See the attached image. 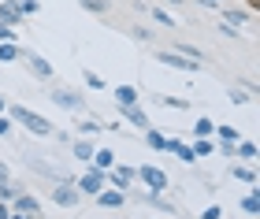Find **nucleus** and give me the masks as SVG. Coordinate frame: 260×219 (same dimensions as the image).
Returning a JSON list of instances; mask_svg holds the SVG:
<instances>
[{
  "label": "nucleus",
  "instance_id": "f257e3e1",
  "mask_svg": "<svg viewBox=\"0 0 260 219\" xmlns=\"http://www.w3.org/2000/svg\"><path fill=\"white\" fill-rule=\"evenodd\" d=\"M11 123H22L30 134H38V137H49V134H52V123L45 119V115L30 112L26 104H15V108H11Z\"/></svg>",
  "mask_w": 260,
  "mask_h": 219
},
{
  "label": "nucleus",
  "instance_id": "f03ea898",
  "mask_svg": "<svg viewBox=\"0 0 260 219\" xmlns=\"http://www.w3.org/2000/svg\"><path fill=\"white\" fill-rule=\"evenodd\" d=\"M104 182H108V178H104V171H97L93 164H86V175L75 182V190H78V193H86V197H97V193L104 190Z\"/></svg>",
  "mask_w": 260,
  "mask_h": 219
},
{
  "label": "nucleus",
  "instance_id": "7ed1b4c3",
  "mask_svg": "<svg viewBox=\"0 0 260 219\" xmlns=\"http://www.w3.org/2000/svg\"><path fill=\"white\" fill-rule=\"evenodd\" d=\"M52 201L60 204V208H75V204L82 201V193L75 190V178H60L52 186Z\"/></svg>",
  "mask_w": 260,
  "mask_h": 219
},
{
  "label": "nucleus",
  "instance_id": "20e7f679",
  "mask_svg": "<svg viewBox=\"0 0 260 219\" xmlns=\"http://www.w3.org/2000/svg\"><path fill=\"white\" fill-rule=\"evenodd\" d=\"M138 178L145 182V190H149V193H164V190L171 186V182H168V175H164L160 167H152V164H145V167H138Z\"/></svg>",
  "mask_w": 260,
  "mask_h": 219
},
{
  "label": "nucleus",
  "instance_id": "39448f33",
  "mask_svg": "<svg viewBox=\"0 0 260 219\" xmlns=\"http://www.w3.org/2000/svg\"><path fill=\"white\" fill-rule=\"evenodd\" d=\"M19 60H26V67H30V71L38 75V78H52V63L45 60V56L30 52V49H22V56H19Z\"/></svg>",
  "mask_w": 260,
  "mask_h": 219
},
{
  "label": "nucleus",
  "instance_id": "423d86ee",
  "mask_svg": "<svg viewBox=\"0 0 260 219\" xmlns=\"http://www.w3.org/2000/svg\"><path fill=\"white\" fill-rule=\"evenodd\" d=\"M104 178H108L115 190H126L130 182L138 178V171H134V167H108V171H104Z\"/></svg>",
  "mask_w": 260,
  "mask_h": 219
},
{
  "label": "nucleus",
  "instance_id": "0eeeda50",
  "mask_svg": "<svg viewBox=\"0 0 260 219\" xmlns=\"http://www.w3.org/2000/svg\"><path fill=\"white\" fill-rule=\"evenodd\" d=\"M11 212H19V215H41V204L38 197H30V193H15V201H11Z\"/></svg>",
  "mask_w": 260,
  "mask_h": 219
},
{
  "label": "nucleus",
  "instance_id": "6e6552de",
  "mask_svg": "<svg viewBox=\"0 0 260 219\" xmlns=\"http://www.w3.org/2000/svg\"><path fill=\"white\" fill-rule=\"evenodd\" d=\"M49 100H52V104H60V108H67V112H82V108H86V100L75 97L71 89H52Z\"/></svg>",
  "mask_w": 260,
  "mask_h": 219
},
{
  "label": "nucleus",
  "instance_id": "1a4fd4ad",
  "mask_svg": "<svg viewBox=\"0 0 260 219\" xmlns=\"http://www.w3.org/2000/svg\"><path fill=\"white\" fill-rule=\"evenodd\" d=\"M160 56V63H168V67H179V71H197V60H190V56H182V52H156Z\"/></svg>",
  "mask_w": 260,
  "mask_h": 219
},
{
  "label": "nucleus",
  "instance_id": "9d476101",
  "mask_svg": "<svg viewBox=\"0 0 260 219\" xmlns=\"http://www.w3.org/2000/svg\"><path fill=\"white\" fill-rule=\"evenodd\" d=\"M123 201H126L123 190H101V193H97V204H101V208H123Z\"/></svg>",
  "mask_w": 260,
  "mask_h": 219
},
{
  "label": "nucleus",
  "instance_id": "9b49d317",
  "mask_svg": "<svg viewBox=\"0 0 260 219\" xmlns=\"http://www.w3.org/2000/svg\"><path fill=\"white\" fill-rule=\"evenodd\" d=\"M22 15H19V4L15 0H4V4H0V22H4V26H15Z\"/></svg>",
  "mask_w": 260,
  "mask_h": 219
},
{
  "label": "nucleus",
  "instance_id": "f8f14e48",
  "mask_svg": "<svg viewBox=\"0 0 260 219\" xmlns=\"http://www.w3.org/2000/svg\"><path fill=\"white\" fill-rule=\"evenodd\" d=\"M168 153H175V156L182 160V164H193V160H197V156H193V149H190V145H182L179 137H171V141H168Z\"/></svg>",
  "mask_w": 260,
  "mask_h": 219
},
{
  "label": "nucleus",
  "instance_id": "ddd939ff",
  "mask_svg": "<svg viewBox=\"0 0 260 219\" xmlns=\"http://www.w3.org/2000/svg\"><path fill=\"white\" fill-rule=\"evenodd\" d=\"M89 164L97 167V171H108V167H115V153H112V149H97Z\"/></svg>",
  "mask_w": 260,
  "mask_h": 219
},
{
  "label": "nucleus",
  "instance_id": "4468645a",
  "mask_svg": "<svg viewBox=\"0 0 260 219\" xmlns=\"http://www.w3.org/2000/svg\"><path fill=\"white\" fill-rule=\"evenodd\" d=\"M71 153H75V156L82 160V164H89V160H93V153H97V149L89 145V137H78V141L71 145Z\"/></svg>",
  "mask_w": 260,
  "mask_h": 219
},
{
  "label": "nucleus",
  "instance_id": "2eb2a0df",
  "mask_svg": "<svg viewBox=\"0 0 260 219\" xmlns=\"http://www.w3.org/2000/svg\"><path fill=\"white\" fill-rule=\"evenodd\" d=\"M115 104H119V108L138 104V89L134 86H115Z\"/></svg>",
  "mask_w": 260,
  "mask_h": 219
},
{
  "label": "nucleus",
  "instance_id": "dca6fc26",
  "mask_svg": "<svg viewBox=\"0 0 260 219\" xmlns=\"http://www.w3.org/2000/svg\"><path fill=\"white\" fill-rule=\"evenodd\" d=\"M123 115H126V119L130 123H134V126H141V130H149V119H145V112H141L138 104H126V108H119Z\"/></svg>",
  "mask_w": 260,
  "mask_h": 219
},
{
  "label": "nucleus",
  "instance_id": "f3484780",
  "mask_svg": "<svg viewBox=\"0 0 260 219\" xmlns=\"http://www.w3.org/2000/svg\"><path fill=\"white\" fill-rule=\"evenodd\" d=\"M22 56V49L15 41H0V63H11V60H19Z\"/></svg>",
  "mask_w": 260,
  "mask_h": 219
},
{
  "label": "nucleus",
  "instance_id": "a211bd4d",
  "mask_svg": "<svg viewBox=\"0 0 260 219\" xmlns=\"http://www.w3.org/2000/svg\"><path fill=\"white\" fill-rule=\"evenodd\" d=\"M223 19H227V26H242V22L253 19V11H234V8H227V11H223Z\"/></svg>",
  "mask_w": 260,
  "mask_h": 219
},
{
  "label": "nucleus",
  "instance_id": "6ab92c4d",
  "mask_svg": "<svg viewBox=\"0 0 260 219\" xmlns=\"http://www.w3.org/2000/svg\"><path fill=\"white\" fill-rule=\"evenodd\" d=\"M212 130H216V123H212V119H208V115H201V119L193 123V137H208Z\"/></svg>",
  "mask_w": 260,
  "mask_h": 219
},
{
  "label": "nucleus",
  "instance_id": "aec40b11",
  "mask_svg": "<svg viewBox=\"0 0 260 219\" xmlns=\"http://www.w3.org/2000/svg\"><path fill=\"white\" fill-rule=\"evenodd\" d=\"M101 130H104V126H101L97 119H82V123H78V134H82V137H93V134H101Z\"/></svg>",
  "mask_w": 260,
  "mask_h": 219
},
{
  "label": "nucleus",
  "instance_id": "412c9836",
  "mask_svg": "<svg viewBox=\"0 0 260 219\" xmlns=\"http://www.w3.org/2000/svg\"><path fill=\"white\" fill-rule=\"evenodd\" d=\"M190 149H193V156H212V149H216V145H212L208 137H197V141H193Z\"/></svg>",
  "mask_w": 260,
  "mask_h": 219
},
{
  "label": "nucleus",
  "instance_id": "4be33fe9",
  "mask_svg": "<svg viewBox=\"0 0 260 219\" xmlns=\"http://www.w3.org/2000/svg\"><path fill=\"white\" fill-rule=\"evenodd\" d=\"M15 4H19V15H22V19H26V15H38V11H41L38 0H15Z\"/></svg>",
  "mask_w": 260,
  "mask_h": 219
},
{
  "label": "nucleus",
  "instance_id": "5701e85b",
  "mask_svg": "<svg viewBox=\"0 0 260 219\" xmlns=\"http://www.w3.org/2000/svg\"><path fill=\"white\" fill-rule=\"evenodd\" d=\"M145 141H149L152 149H156V153H164V149H168V137H160L156 130H145Z\"/></svg>",
  "mask_w": 260,
  "mask_h": 219
},
{
  "label": "nucleus",
  "instance_id": "b1692460",
  "mask_svg": "<svg viewBox=\"0 0 260 219\" xmlns=\"http://www.w3.org/2000/svg\"><path fill=\"white\" fill-rule=\"evenodd\" d=\"M15 193H19L15 182H0V201H15Z\"/></svg>",
  "mask_w": 260,
  "mask_h": 219
},
{
  "label": "nucleus",
  "instance_id": "393cba45",
  "mask_svg": "<svg viewBox=\"0 0 260 219\" xmlns=\"http://www.w3.org/2000/svg\"><path fill=\"white\" fill-rule=\"evenodd\" d=\"M238 156L253 164V160H256V145H253V141H242V145H238Z\"/></svg>",
  "mask_w": 260,
  "mask_h": 219
},
{
  "label": "nucleus",
  "instance_id": "a878e982",
  "mask_svg": "<svg viewBox=\"0 0 260 219\" xmlns=\"http://www.w3.org/2000/svg\"><path fill=\"white\" fill-rule=\"evenodd\" d=\"M234 178H238V182H249V186L256 182V175H253V167H234Z\"/></svg>",
  "mask_w": 260,
  "mask_h": 219
},
{
  "label": "nucleus",
  "instance_id": "bb28decb",
  "mask_svg": "<svg viewBox=\"0 0 260 219\" xmlns=\"http://www.w3.org/2000/svg\"><path fill=\"white\" fill-rule=\"evenodd\" d=\"M216 134H219V141H238V130H234V126H216Z\"/></svg>",
  "mask_w": 260,
  "mask_h": 219
},
{
  "label": "nucleus",
  "instance_id": "cd10ccee",
  "mask_svg": "<svg viewBox=\"0 0 260 219\" xmlns=\"http://www.w3.org/2000/svg\"><path fill=\"white\" fill-rule=\"evenodd\" d=\"M82 8H89V11H97V15H104V11H108V0H82Z\"/></svg>",
  "mask_w": 260,
  "mask_h": 219
},
{
  "label": "nucleus",
  "instance_id": "c85d7f7f",
  "mask_svg": "<svg viewBox=\"0 0 260 219\" xmlns=\"http://www.w3.org/2000/svg\"><path fill=\"white\" fill-rule=\"evenodd\" d=\"M242 208L249 212V215H256V212H260V201H256V193H249V197L242 201Z\"/></svg>",
  "mask_w": 260,
  "mask_h": 219
},
{
  "label": "nucleus",
  "instance_id": "c756f323",
  "mask_svg": "<svg viewBox=\"0 0 260 219\" xmlns=\"http://www.w3.org/2000/svg\"><path fill=\"white\" fill-rule=\"evenodd\" d=\"M152 19H156V22H164V26H175V15H168L164 8H156V11H152Z\"/></svg>",
  "mask_w": 260,
  "mask_h": 219
},
{
  "label": "nucleus",
  "instance_id": "7c9ffc66",
  "mask_svg": "<svg viewBox=\"0 0 260 219\" xmlns=\"http://www.w3.org/2000/svg\"><path fill=\"white\" fill-rule=\"evenodd\" d=\"M160 104L164 108H186V100L182 97H160Z\"/></svg>",
  "mask_w": 260,
  "mask_h": 219
},
{
  "label": "nucleus",
  "instance_id": "2f4dec72",
  "mask_svg": "<svg viewBox=\"0 0 260 219\" xmlns=\"http://www.w3.org/2000/svg\"><path fill=\"white\" fill-rule=\"evenodd\" d=\"M0 41H19V33L11 30V26H4V22H0Z\"/></svg>",
  "mask_w": 260,
  "mask_h": 219
},
{
  "label": "nucleus",
  "instance_id": "473e14b6",
  "mask_svg": "<svg viewBox=\"0 0 260 219\" xmlns=\"http://www.w3.org/2000/svg\"><path fill=\"white\" fill-rule=\"evenodd\" d=\"M223 212H219V204H208V208L205 212H201V219H219Z\"/></svg>",
  "mask_w": 260,
  "mask_h": 219
},
{
  "label": "nucleus",
  "instance_id": "72a5a7b5",
  "mask_svg": "<svg viewBox=\"0 0 260 219\" xmlns=\"http://www.w3.org/2000/svg\"><path fill=\"white\" fill-rule=\"evenodd\" d=\"M11 134V119H8V115H0V137H8Z\"/></svg>",
  "mask_w": 260,
  "mask_h": 219
},
{
  "label": "nucleus",
  "instance_id": "f704fd0d",
  "mask_svg": "<svg viewBox=\"0 0 260 219\" xmlns=\"http://www.w3.org/2000/svg\"><path fill=\"white\" fill-rule=\"evenodd\" d=\"M86 82H89V86H93V89H101V86H104V82H101V75H93V71H89V75H86Z\"/></svg>",
  "mask_w": 260,
  "mask_h": 219
},
{
  "label": "nucleus",
  "instance_id": "c9c22d12",
  "mask_svg": "<svg viewBox=\"0 0 260 219\" xmlns=\"http://www.w3.org/2000/svg\"><path fill=\"white\" fill-rule=\"evenodd\" d=\"M197 4H201V8H219L223 0H197Z\"/></svg>",
  "mask_w": 260,
  "mask_h": 219
},
{
  "label": "nucleus",
  "instance_id": "e433bc0d",
  "mask_svg": "<svg viewBox=\"0 0 260 219\" xmlns=\"http://www.w3.org/2000/svg\"><path fill=\"white\" fill-rule=\"evenodd\" d=\"M11 215V208H8V201H0V219H8Z\"/></svg>",
  "mask_w": 260,
  "mask_h": 219
},
{
  "label": "nucleus",
  "instance_id": "4c0bfd02",
  "mask_svg": "<svg viewBox=\"0 0 260 219\" xmlns=\"http://www.w3.org/2000/svg\"><path fill=\"white\" fill-rule=\"evenodd\" d=\"M0 182H8V164H0Z\"/></svg>",
  "mask_w": 260,
  "mask_h": 219
},
{
  "label": "nucleus",
  "instance_id": "58836bf2",
  "mask_svg": "<svg viewBox=\"0 0 260 219\" xmlns=\"http://www.w3.org/2000/svg\"><path fill=\"white\" fill-rule=\"evenodd\" d=\"M8 219H30V215H19V212H11V215H8Z\"/></svg>",
  "mask_w": 260,
  "mask_h": 219
},
{
  "label": "nucleus",
  "instance_id": "ea45409f",
  "mask_svg": "<svg viewBox=\"0 0 260 219\" xmlns=\"http://www.w3.org/2000/svg\"><path fill=\"white\" fill-rule=\"evenodd\" d=\"M249 8H253V11H256V8H260V0H249Z\"/></svg>",
  "mask_w": 260,
  "mask_h": 219
},
{
  "label": "nucleus",
  "instance_id": "a19ab883",
  "mask_svg": "<svg viewBox=\"0 0 260 219\" xmlns=\"http://www.w3.org/2000/svg\"><path fill=\"white\" fill-rule=\"evenodd\" d=\"M4 108H8V104H4V97H0V112H4Z\"/></svg>",
  "mask_w": 260,
  "mask_h": 219
},
{
  "label": "nucleus",
  "instance_id": "79ce46f5",
  "mask_svg": "<svg viewBox=\"0 0 260 219\" xmlns=\"http://www.w3.org/2000/svg\"><path fill=\"white\" fill-rule=\"evenodd\" d=\"M171 4H182V0H171Z\"/></svg>",
  "mask_w": 260,
  "mask_h": 219
}]
</instances>
